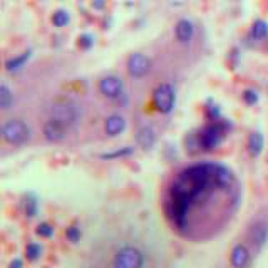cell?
Here are the masks:
<instances>
[{"mask_svg":"<svg viewBox=\"0 0 268 268\" xmlns=\"http://www.w3.org/2000/svg\"><path fill=\"white\" fill-rule=\"evenodd\" d=\"M218 171H220V164L201 163L183 169L174 178L173 185L169 186L168 194H166L164 211L178 228H185L189 210L198 198H201L214 186L220 188Z\"/></svg>","mask_w":268,"mask_h":268,"instance_id":"6da1fadb","label":"cell"},{"mask_svg":"<svg viewBox=\"0 0 268 268\" xmlns=\"http://www.w3.org/2000/svg\"><path fill=\"white\" fill-rule=\"evenodd\" d=\"M226 133V124L220 123V121H211L208 126L201 129V133L198 134V144H200L201 149H206V151H211V149L218 148L220 143L225 137Z\"/></svg>","mask_w":268,"mask_h":268,"instance_id":"7a4b0ae2","label":"cell"},{"mask_svg":"<svg viewBox=\"0 0 268 268\" xmlns=\"http://www.w3.org/2000/svg\"><path fill=\"white\" fill-rule=\"evenodd\" d=\"M2 136L9 144H24L30 136V129L24 121L9 119L2 126Z\"/></svg>","mask_w":268,"mask_h":268,"instance_id":"3957f363","label":"cell"},{"mask_svg":"<svg viewBox=\"0 0 268 268\" xmlns=\"http://www.w3.org/2000/svg\"><path fill=\"white\" fill-rule=\"evenodd\" d=\"M144 257L137 248L134 246H124L114 255L112 267L114 268H143Z\"/></svg>","mask_w":268,"mask_h":268,"instance_id":"277c9868","label":"cell"},{"mask_svg":"<svg viewBox=\"0 0 268 268\" xmlns=\"http://www.w3.org/2000/svg\"><path fill=\"white\" fill-rule=\"evenodd\" d=\"M153 104L163 114L173 111L174 107V89L169 84H161L153 92Z\"/></svg>","mask_w":268,"mask_h":268,"instance_id":"5b68a950","label":"cell"},{"mask_svg":"<svg viewBox=\"0 0 268 268\" xmlns=\"http://www.w3.org/2000/svg\"><path fill=\"white\" fill-rule=\"evenodd\" d=\"M51 119L57 121L62 126H72L77 121V107L72 103L60 101L55 103L51 109Z\"/></svg>","mask_w":268,"mask_h":268,"instance_id":"8992f818","label":"cell"},{"mask_svg":"<svg viewBox=\"0 0 268 268\" xmlns=\"http://www.w3.org/2000/svg\"><path fill=\"white\" fill-rule=\"evenodd\" d=\"M151 69V60L146 57L141 52H136V54L129 55L128 59V72L133 77H143L148 74V71Z\"/></svg>","mask_w":268,"mask_h":268,"instance_id":"52a82bcc","label":"cell"},{"mask_svg":"<svg viewBox=\"0 0 268 268\" xmlns=\"http://www.w3.org/2000/svg\"><path fill=\"white\" fill-rule=\"evenodd\" d=\"M99 91H101V94L109 97V99L119 97V94L123 92V80L116 76L103 77L99 82Z\"/></svg>","mask_w":268,"mask_h":268,"instance_id":"ba28073f","label":"cell"},{"mask_svg":"<svg viewBox=\"0 0 268 268\" xmlns=\"http://www.w3.org/2000/svg\"><path fill=\"white\" fill-rule=\"evenodd\" d=\"M248 240L255 248H262L268 240V225L265 221H255L248 230Z\"/></svg>","mask_w":268,"mask_h":268,"instance_id":"9c48e42d","label":"cell"},{"mask_svg":"<svg viewBox=\"0 0 268 268\" xmlns=\"http://www.w3.org/2000/svg\"><path fill=\"white\" fill-rule=\"evenodd\" d=\"M44 136L51 143H59V141H62L66 137V126H62L54 119H49L44 124Z\"/></svg>","mask_w":268,"mask_h":268,"instance_id":"30bf717a","label":"cell"},{"mask_svg":"<svg viewBox=\"0 0 268 268\" xmlns=\"http://www.w3.org/2000/svg\"><path fill=\"white\" fill-rule=\"evenodd\" d=\"M231 267L233 268H245L250 262V251L245 245L238 243V245L233 246L231 250V257H230Z\"/></svg>","mask_w":268,"mask_h":268,"instance_id":"8fae6325","label":"cell"},{"mask_svg":"<svg viewBox=\"0 0 268 268\" xmlns=\"http://www.w3.org/2000/svg\"><path fill=\"white\" fill-rule=\"evenodd\" d=\"M174 34H176V39L180 40V42H183V44L189 42V40L193 39V35H194L193 22H191V20H188V19L178 20L176 27H174Z\"/></svg>","mask_w":268,"mask_h":268,"instance_id":"7c38bea8","label":"cell"},{"mask_svg":"<svg viewBox=\"0 0 268 268\" xmlns=\"http://www.w3.org/2000/svg\"><path fill=\"white\" fill-rule=\"evenodd\" d=\"M136 141L143 149L153 148L154 143H156V134H154V129L151 128V126H144V128H141L139 131H137Z\"/></svg>","mask_w":268,"mask_h":268,"instance_id":"4fadbf2b","label":"cell"},{"mask_svg":"<svg viewBox=\"0 0 268 268\" xmlns=\"http://www.w3.org/2000/svg\"><path fill=\"white\" fill-rule=\"evenodd\" d=\"M104 128H106V133H107L109 136H117V134H121L126 129V121H124L123 116L112 114L106 119Z\"/></svg>","mask_w":268,"mask_h":268,"instance_id":"5bb4252c","label":"cell"},{"mask_svg":"<svg viewBox=\"0 0 268 268\" xmlns=\"http://www.w3.org/2000/svg\"><path fill=\"white\" fill-rule=\"evenodd\" d=\"M30 55H32V51H26V52H22L20 55H17V57L9 59L5 62V69L9 72H17V71H20V69L26 66L27 60L30 59Z\"/></svg>","mask_w":268,"mask_h":268,"instance_id":"9a60e30c","label":"cell"},{"mask_svg":"<svg viewBox=\"0 0 268 268\" xmlns=\"http://www.w3.org/2000/svg\"><path fill=\"white\" fill-rule=\"evenodd\" d=\"M263 144H265V141H263L262 133L253 131V133L250 134V137H248V151H250L251 156H260V153L263 151Z\"/></svg>","mask_w":268,"mask_h":268,"instance_id":"2e32d148","label":"cell"},{"mask_svg":"<svg viewBox=\"0 0 268 268\" xmlns=\"http://www.w3.org/2000/svg\"><path fill=\"white\" fill-rule=\"evenodd\" d=\"M12 104H14L12 91L5 86V84H2V86H0V107H2L3 111H7Z\"/></svg>","mask_w":268,"mask_h":268,"instance_id":"e0dca14e","label":"cell"},{"mask_svg":"<svg viewBox=\"0 0 268 268\" xmlns=\"http://www.w3.org/2000/svg\"><path fill=\"white\" fill-rule=\"evenodd\" d=\"M268 34V24L263 19H258L253 22V27H251V35L255 39H263Z\"/></svg>","mask_w":268,"mask_h":268,"instance_id":"ac0fdd59","label":"cell"},{"mask_svg":"<svg viewBox=\"0 0 268 268\" xmlns=\"http://www.w3.org/2000/svg\"><path fill=\"white\" fill-rule=\"evenodd\" d=\"M24 210H26V214L29 218H34L39 211V203H37V198L34 194H27L26 198V205H24Z\"/></svg>","mask_w":268,"mask_h":268,"instance_id":"d6986e66","label":"cell"},{"mask_svg":"<svg viewBox=\"0 0 268 268\" xmlns=\"http://www.w3.org/2000/svg\"><path fill=\"white\" fill-rule=\"evenodd\" d=\"M52 24H54L55 27H64L69 24V14L66 10L59 9L55 10L54 14H52Z\"/></svg>","mask_w":268,"mask_h":268,"instance_id":"ffe728a7","label":"cell"},{"mask_svg":"<svg viewBox=\"0 0 268 268\" xmlns=\"http://www.w3.org/2000/svg\"><path fill=\"white\" fill-rule=\"evenodd\" d=\"M40 255H42V248H40V245H37V243H29V245H27V248H26L27 260L35 262V260L40 258Z\"/></svg>","mask_w":268,"mask_h":268,"instance_id":"44dd1931","label":"cell"},{"mask_svg":"<svg viewBox=\"0 0 268 268\" xmlns=\"http://www.w3.org/2000/svg\"><path fill=\"white\" fill-rule=\"evenodd\" d=\"M133 153V148H123V149H117V151L112 153H103L101 158L103 160H112V158H119V156H128V154Z\"/></svg>","mask_w":268,"mask_h":268,"instance_id":"7402d4cb","label":"cell"},{"mask_svg":"<svg viewBox=\"0 0 268 268\" xmlns=\"http://www.w3.org/2000/svg\"><path fill=\"white\" fill-rule=\"evenodd\" d=\"M35 233L39 235V237H44V238H51L52 235H54V228H52L49 223H40L37 226V230H35Z\"/></svg>","mask_w":268,"mask_h":268,"instance_id":"603a6c76","label":"cell"},{"mask_svg":"<svg viewBox=\"0 0 268 268\" xmlns=\"http://www.w3.org/2000/svg\"><path fill=\"white\" fill-rule=\"evenodd\" d=\"M66 237L69 241H72V243H77L80 240V231L77 226H69V228L66 230Z\"/></svg>","mask_w":268,"mask_h":268,"instance_id":"cb8c5ba5","label":"cell"},{"mask_svg":"<svg viewBox=\"0 0 268 268\" xmlns=\"http://www.w3.org/2000/svg\"><path fill=\"white\" fill-rule=\"evenodd\" d=\"M243 99H245L246 104H255L258 101V92L253 91V89H246V91L243 92Z\"/></svg>","mask_w":268,"mask_h":268,"instance_id":"d4e9b609","label":"cell"},{"mask_svg":"<svg viewBox=\"0 0 268 268\" xmlns=\"http://www.w3.org/2000/svg\"><path fill=\"white\" fill-rule=\"evenodd\" d=\"M92 44H94V37H92V35L84 34V35H80V37H79V46L80 47L89 49V47H92Z\"/></svg>","mask_w":268,"mask_h":268,"instance_id":"484cf974","label":"cell"},{"mask_svg":"<svg viewBox=\"0 0 268 268\" xmlns=\"http://www.w3.org/2000/svg\"><path fill=\"white\" fill-rule=\"evenodd\" d=\"M9 268H24L22 260H20V258H14V260H12V262H10Z\"/></svg>","mask_w":268,"mask_h":268,"instance_id":"4316f807","label":"cell"},{"mask_svg":"<svg viewBox=\"0 0 268 268\" xmlns=\"http://www.w3.org/2000/svg\"><path fill=\"white\" fill-rule=\"evenodd\" d=\"M92 7H96V9H103L104 2H94V3H92Z\"/></svg>","mask_w":268,"mask_h":268,"instance_id":"83f0119b","label":"cell"}]
</instances>
